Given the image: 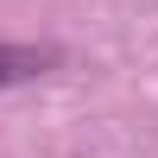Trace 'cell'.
Here are the masks:
<instances>
[{
	"label": "cell",
	"instance_id": "obj_1",
	"mask_svg": "<svg viewBox=\"0 0 158 158\" xmlns=\"http://www.w3.org/2000/svg\"><path fill=\"white\" fill-rule=\"evenodd\" d=\"M44 70H57V51L51 44H0V89L38 82Z\"/></svg>",
	"mask_w": 158,
	"mask_h": 158
}]
</instances>
